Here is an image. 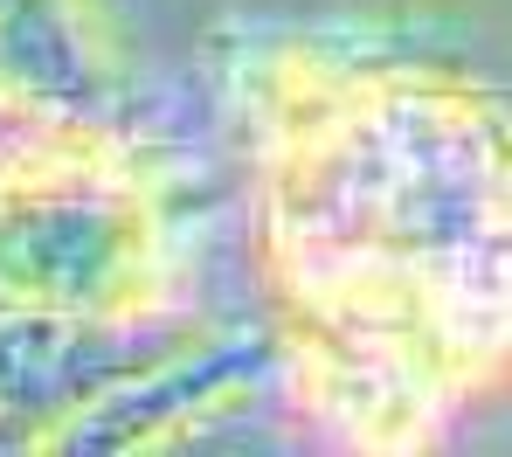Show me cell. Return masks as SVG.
I'll use <instances>...</instances> for the list:
<instances>
[{"label":"cell","instance_id":"cell-1","mask_svg":"<svg viewBox=\"0 0 512 457\" xmlns=\"http://www.w3.org/2000/svg\"><path fill=\"white\" fill-rule=\"evenodd\" d=\"M263 250L291 354L353 437H416L499 374V132L409 63H291L256 125Z\"/></svg>","mask_w":512,"mask_h":457},{"label":"cell","instance_id":"cell-2","mask_svg":"<svg viewBox=\"0 0 512 457\" xmlns=\"http://www.w3.org/2000/svg\"><path fill=\"white\" fill-rule=\"evenodd\" d=\"M173 222L132 146L84 118L0 104V298L125 326L167 298Z\"/></svg>","mask_w":512,"mask_h":457}]
</instances>
